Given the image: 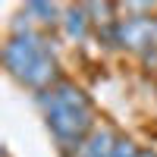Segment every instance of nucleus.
<instances>
[{
    "label": "nucleus",
    "instance_id": "2",
    "mask_svg": "<svg viewBox=\"0 0 157 157\" xmlns=\"http://www.w3.org/2000/svg\"><path fill=\"white\" fill-rule=\"evenodd\" d=\"M3 69L10 72V78H16L22 88H32L35 94L63 82L50 41L22 13L10 22V35L3 41Z\"/></svg>",
    "mask_w": 157,
    "mask_h": 157
},
{
    "label": "nucleus",
    "instance_id": "8",
    "mask_svg": "<svg viewBox=\"0 0 157 157\" xmlns=\"http://www.w3.org/2000/svg\"><path fill=\"white\" fill-rule=\"evenodd\" d=\"M138 157H157V151H154V148H141V154H138Z\"/></svg>",
    "mask_w": 157,
    "mask_h": 157
},
{
    "label": "nucleus",
    "instance_id": "5",
    "mask_svg": "<svg viewBox=\"0 0 157 157\" xmlns=\"http://www.w3.org/2000/svg\"><path fill=\"white\" fill-rule=\"evenodd\" d=\"M63 13H66V3H47V0H29L22 6V16L32 25H38V29H57V25H63Z\"/></svg>",
    "mask_w": 157,
    "mask_h": 157
},
{
    "label": "nucleus",
    "instance_id": "3",
    "mask_svg": "<svg viewBox=\"0 0 157 157\" xmlns=\"http://www.w3.org/2000/svg\"><path fill=\"white\" fill-rule=\"evenodd\" d=\"M154 38H157V16L126 13V16H120V22L113 29V44L129 47V50H145Z\"/></svg>",
    "mask_w": 157,
    "mask_h": 157
},
{
    "label": "nucleus",
    "instance_id": "1",
    "mask_svg": "<svg viewBox=\"0 0 157 157\" xmlns=\"http://www.w3.org/2000/svg\"><path fill=\"white\" fill-rule=\"evenodd\" d=\"M35 104H38V110L44 116V126L54 135L63 157H69L98 126L94 101L85 94V88H78L69 78H63V82L50 85L47 91L35 94Z\"/></svg>",
    "mask_w": 157,
    "mask_h": 157
},
{
    "label": "nucleus",
    "instance_id": "4",
    "mask_svg": "<svg viewBox=\"0 0 157 157\" xmlns=\"http://www.w3.org/2000/svg\"><path fill=\"white\" fill-rule=\"evenodd\" d=\"M116 141H120V132H116L110 123H98L94 132H91L69 157H110L113 148H116Z\"/></svg>",
    "mask_w": 157,
    "mask_h": 157
},
{
    "label": "nucleus",
    "instance_id": "7",
    "mask_svg": "<svg viewBox=\"0 0 157 157\" xmlns=\"http://www.w3.org/2000/svg\"><path fill=\"white\" fill-rule=\"evenodd\" d=\"M138 154H141V148L135 145V141L126 138V135H120V141H116V148H113L110 157H138Z\"/></svg>",
    "mask_w": 157,
    "mask_h": 157
},
{
    "label": "nucleus",
    "instance_id": "6",
    "mask_svg": "<svg viewBox=\"0 0 157 157\" xmlns=\"http://www.w3.org/2000/svg\"><path fill=\"white\" fill-rule=\"evenodd\" d=\"M63 32H66L69 41H85L88 38V29H91V16L85 3H66V13H63Z\"/></svg>",
    "mask_w": 157,
    "mask_h": 157
}]
</instances>
